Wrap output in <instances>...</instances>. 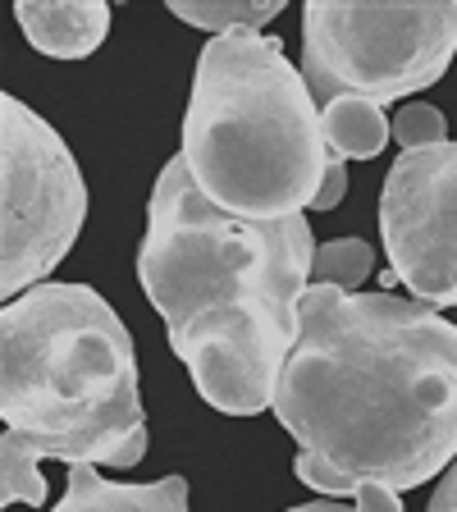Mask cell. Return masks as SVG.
I'll list each match as a JSON object with an SVG mask.
<instances>
[{"label": "cell", "mask_w": 457, "mask_h": 512, "mask_svg": "<svg viewBox=\"0 0 457 512\" xmlns=\"http://www.w3.org/2000/svg\"><path fill=\"white\" fill-rule=\"evenodd\" d=\"M279 0H174L170 14L192 28H206L215 37L224 32H261L270 19H279Z\"/></svg>", "instance_id": "obj_11"}, {"label": "cell", "mask_w": 457, "mask_h": 512, "mask_svg": "<svg viewBox=\"0 0 457 512\" xmlns=\"http://www.w3.org/2000/svg\"><path fill=\"white\" fill-rule=\"evenodd\" d=\"M284 512H357V508H348V503H334V499H325V503H298V508H284Z\"/></svg>", "instance_id": "obj_17"}, {"label": "cell", "mask_w": 457, "mask_h": 512, "mask_svg": "<svg viewBox=\"0 0 457 512\" xmlns=\"http://www.w3.org/2000/svg\"><path fill=\"white\" fill-rule=\"evenodd\" d=\"M343 192H348V160L330 156V170H325V183H320V197L311 211H334L343 202Z\"/></svg>", "instance_id": "obj_15"}, {"label": "cell", "mask_w": 457, "mask_h": 512, "mask_svg": "<svg viewBox=\"0 0 457 512\" xmlns=\"http://www.w3.org/2000/svg\"><path fill=\"white\" fill-rule=\"evenodd\" d=\"M426 512H457V462L444 471V480L435 485V494H430V508Z\"/></svg>", "instance_id": "obj_16"}, {"label": "cell", "mask_w": 457, "mask_h": 512, "mask_svg": "<svg viewBox=\"0 0 457 512\" xmlns=\"http://www.w3.org/2000/svg\"><path fill=\"white\" fill-rule=\"evenodd\" d=\"M51 512H188V480L160 476L147 485H115L96 467H69V490Z\"/></svg>", "instance_id": "obj_9"}, {"label": "cell", "mask_w": 457, "mask_h": 512, "mask_svg": "<svg viewBox=\"0 0 457 512\" xmlns=\"http://www.w3.org/2000/svg\"><path fill=\"white\" fill-rule=\"evenodd\" d=\"M179 156L229 215L288 220L316 206L334 151L316 96L279 37L224 32L202 46Z\"/></svg>", "instance_id": "obj_4"}, {"label": "cell", "mask_w": 457, "mask_h": 512, "mask_svg": "<svg viewBox=\"0 0 457 512\" xmlns=\"http://www.w3.org/2000/svg\"><path fill=\"white\" fill-rule=\"evenodd\" d=\"M371 270H375V247L371 243H362V238H334V243H320L316 247L311 284L357 293V288L371 279Z\"/></svg>", "instance_id": "obj_12"}, {"label": "cell", "mask_w": 457, "mask_h": 512, "mask_svg": "<svg viewBox=\"0 0 457 512\" xmlns=\"http://www.w3.org/2000/svg\"><path fill=\"white\" fill-rule=\"evenodd\" d=\"M394 142L403 151H426V147H444V142H453L448 138V119H444V110H435V106H403L394 115Z\"/></svg>", "instance_id": "obj_13"}, {"label": "cell", "mask_w": 457, "mask_h": 512, "mask_svg": "<svg viewBox=\"0 0 457 512\" xmlns=\"http://www.w3.org/2000/svg\"><path fill=\"white\" fill-rule=\"evenodd\" d=\"M87 220L64 138L19 96H0V293L23 298L60 266Z\"/></svg>", "instance_id": "obj_6"}, {"label": "cell", "mask_w": 457, "mask_h": 512, "mask_svg": "<svg viewBox=\"0 0 457 512\" xmlns=\"http://www.w3.org/2000/svg\"><path fill=\"white\" fill-rule=\"evenodd\" d=\"M389 270L426 307H457V142L403 151L380 192Z\"/></svg>", "instance_id": "obj_7"}, {"label": "cell", "mask_w": 457, "mask_h": 512, "mask_svg": "<svg viewBox=\"0 0 457 512\" xmlns=\"http://www.w3.org/2000/svg\"><path fill=\"white\" fill-rule=\"evenodd\" d=\"M316 243L307 215L243 220L192 183L183 156L156 174L138 279L165 316L170 348L192 389L224 416L275 407V389L302 334Z\"/></svg>", "instance_id": "obj_2"}, {"label": "cell", "mask_w": 457, "mask_h": 512, "mask_svg": "<svg viewBox=\"0 0 457 512\" xmlns=\"http://www.w3.org/2000/svg\"><path fill=\"white\" fill-rule=\"evenodd\" d=\"M19 32L32 51L55 55V60H83L110 32V5L101 0H69V5H46V0H19L14 5Z\"/></svg>", "instance_id": "obj_8"}, {"label": "cell", "mask_w": 457, "mask_h": 512, "mask_svg": "<svg viewBox=\"0 0 457 512\" xmlns=\"http://www.w3.org/2000/svg\"><path fill=\"white\" fill-rule=\"evenodd\" d=\"M320 128H325L330 151L343 160H375L384 142L394 138V124L384 119V106L357 101V96H343V101L320 110Z\"/></svg>", "instance_id": "obj_10"}, {"label": "cell", "mask_w": 457, "mask_h": 512, "mask_svg": "<svg viewBox=\"0 0 457 512\" xmlns=\"http://www.w3.org/2000/svg\"><path fill=\"white\" fill-rule=\"evenodd\" d=\"M0 503H46L42 462L138 467L147 416L138 352L87 284H37L0 311Z\"/></svg>", "instance_id": "obj_3"}, {"label": "cell", "mask_w": 457, "mask_h": 512, "mask_svg": "<svg viewBox=\"0 0 457 512\" xmlns=\"http://www.w3.org/2000/svg\"><path fill=\"white\" fill-rule=\"evenodd\" d=\"M352 508L357 512H403V499H398V490H389V485L366 480V485H357V494H352Z\"/></svg>", "instance_id": "obj_14"}, {"label": "cell", "mask_w": 457, "mask_h": 512, "mask_svg": "<svg viewBox=\"0 0 457 512\" xmlns=\"http://www.w3.org/2000/svg\"><path fill=\"white\" fill-rule=\"evenodd\" d=\"M457 5H302V78L316 106L403 101L448 74Z\"/></svg>", "instance_id": "obj_5"}, {"label": "cell", "mask_w": 457, "mask_h": 512, "mask_svg": "<svg viewBox=\"0 0 457 512\" xmlns=\"http://www.w3.org/2000/svg\"><path fill=\"white\" fill-rule=\"evenodd\" d=\"M275 416L311 490H416L457 462V325L416 298L311 284Z\"/></svg>", "instance_id": "obj_1"}]
</instances>
